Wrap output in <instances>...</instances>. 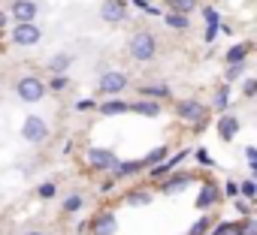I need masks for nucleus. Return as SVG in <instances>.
Listing matches in <instances>:
<instances>
[{"label":"nucleus","instance_id":"29","mask_svg":"<svg viewBox=\"0 0 257 235\" xmlns=\"http://www.w3.org/2000/svg\"><path fill=\"white\" fill-rule=\"evenodd\" d=\"M242 70H245V60H239V64H230V66H227V78H236V76H242Z\"/></svg>","mask_w":257,"mask_h":235},{"label":"nucleus","instance_id":"22","mask_svg":"<svg viewBox=\"0 0 257 235\" xmlns=\"http://www.w3.org/2000/svg\"><path fill=\"white\" fill-rule=\"evenodd\" d=\"M146 169V160H137V163H118L115 166V175H131V172H140Z\"/></svg>","mask_w":257,"mask_h":235},{"label":"nucleus","instance_id":"20","mask_svg":"<svg viewBox=\"0 0 257 235\" xmlns=\"http://www.w3.org/2000/svg\"><path fill=\"white\" fill-rule=\"evenodd\" d=\"M167 4H170V10H176V12H194L197 10V0H167Z\"/></svg>","mask_w":257,"mask_h":235},{"label":"nucleus","instance_id":"28","mask_svg":"<svg viewBox=\"0 0 257 235\" xmlns=\"http://www.w3.org/2000/svg\"><path fill=\"white\" fill-rule=\"evenodd\" d=\"M206 229H209V220H206V217H200V220L191 226V232H188V235H203Z\"/></svg>","mask_w":257,"mask_h":235},{"label":"nucleus","instance_id":"3","mask_svg":"<svg viewBox=\"0 0 257 235\" xmlns=\"http://www.w3.org/2000/svg\"><path fill=\"white\" fill-rule=\"evenodd\" d=\"M22 136H25V142H31V145H46V142H49V124L43 121L40 114H28L25 124H22Z\"/></svg>","mask_w":257,"mask_h":235},{"label":"nucleus","instance_id":"23","mask_svg":"<svg viewBox=\"0 0 257 235\" xmlns=\"http://www.w3.org/2000/svg\"><path fill=\"white\" fill-rule=\"evenodd\" d=\"M82 205H85V199H82L79 193H73V196H67V199H64V211H67V214H76Z\"/></svg>","mask_w":257,"mask_h":235},{"label":"nucleus","instance_id":"25","mask_svg":"<svg viewBox=\"0 0 257 235\" xmlns=\"http://www.w3.org/2000/svg\"><path fill=\"white\" fill-rule=\"evenodd\" d=\"M227 100H230V88H221V90L215 94V108L224 112V108H227Z\"/></svg>","mask_w":257,"mask_h":235},{"label":"nucleus","instance_id":"7","mask_svg":"<svg viewBox=\"0 0 257 235\" xmlns=\"http://www.w3.org/2000/svg\"><path fill=\"white\" fill-rule=\"evenodd\" d=\"M100 94H106V96H118L124 88H127V76L124 72H118V70H109V72H103L100 76Z\"/></svg>","mask_w":257,"mask_h":235},{"label":"nucleus","instance_id":"26","mask_svg":"<svg viewBox=\"0 0 257 235\" xmlns=\"http://www.w3.org/2000/svg\"><path fill=\"white\" fill-rule=\"evenodd\" d=\"M127 202H131V205H146V202H152V193H131Z\"/></svg>","mask_w":257,"mask_h":235},{"label":"nucleus","instance_id":"18","mask_svg":"<svg viewBox=\"0 0 257 235\" xmlns=\"http://www.w3.org/2000/svg\"><path fill=\"white\" fill-rule=\"evenodd\" d=\"M248 48H251L248 42H236V46L227 52V64H239V60H245V58H248Z\"/></svg>","mask_w":257,"mask_h":235},{"label":"nucleus","instance_id":"16","mask_svg":"<svg viewBox=\"0 0 257 235\" xmlns=\"http://www.w3.org/2000/svg\"><path fill=\"white\" fill-rule=\"evenodd\" d=\"M103 114H124V112H131V102H124V100H106L100 106Z\"/></svg>","mask_w":257,"mask_h":235},{"label":"nucleus","instance_id":"30","mask_svg":"<svg viewBox=\"0 0 257 235\" xmlns=\"http://www.w3.org/2000/svg\"><path fill=\"white\" fill-rule=\"evenodd\" d=\"M242 94H245V96H254V94H257V82H254V78L242 82Z\"/></svg>","mask_w":257,"mask_h":235},{"label":"nucleus","instance_id":"14","mask_svg":"<svg viewBox=\"0 0 257 235\" xmlns=\"http://www.w3.org/2000/svg\"><path fill=\"white\" fill-rule=\"evenodd\" d=\"M70 64H73V54H55V58L49 60V70H52L55 76H64V72L70 70Z\"/></svg>","mask_w":257,"mask_h":235},{"label":"nucleus","instance_id":"15","mask_svg":"<svg viewBox=\"0 0 257 235\" xmlns=\"http://www.w3.org/2000/svg\"><path fill=\"white\" fill-rule=\"evenodd\" d=\"M185 157H188V151H179V154H176L173 160H167L164 166H161V163H158V166H152V175H155V178H161V175H167V172H170V169H176V166H179V163H182Z\"/></svg>","mask_w":257,"mask_h":235},{"label":"nucleus","instance_id":"37","mask_svg":"<svg viewBox=\"0 0 257 235\" xmlns=\"http://www.w3.org/2000/svg\"><path fill=\"white\" fill-rule=\"evenodd\" d=\"M22 235H46V232H22Z\"/></svg>","mask_w":257,"mask_h":235},{"label":"nucleus","instance_id":"12","mask_svg":"<svg viewBox=\"0 0 257 235\" xmlns=\"http://www.w3.org/2000/svg\"><path fill=\"white\" fill-rule=\"evenodd\" d=\"M218 133H221V139L224 142H230L236 133H239V121L233 114H221V121H218Z\"/></svg>","mask_w":257,"mask_h":235},{"label":"nucleus","instance_id":"9","mask_svg":"<svg viewBox=\"0 0 257 235\" xmlns=\"http://www.w3.org/2000/svg\"><path fill=\"white\" fill-rule=\"evenodd\" d=\"M37 4L34 0H13V18L16 22H34L37 18Z\"/></svg>","mask_w":257,"mask_h":235},{"label":"nucleus","instance_id":"33","mask_svg":"<svg viewBox=\"0 0 257 235\" xmlns=\"http://www.w3.org/2000/svg\"><path fill=\"white\" fill-rule=\"evenodd\" d=\"M239 187H242V193H245V196H254V193H257V184H254V181H242Z\"/></svg>","mask_w":257,"mask_h":235},{"label":"nucleus","instance_id":"1","mask_svg":"<svg viewBox=\"0 0 257 235\" xmlns=\"http://www.w3.org/2000/svg\"><path fill=\"white\" fill-rule=\"evenodd\" d=\"M127 52H131V58L134 60H152L155 54H158V40H155V34H149V30H140V34H134L131 36V42H127Z\"/></svg>","mask_w":257,"mask_h":235},{"label":"nucleus","instance_id":"27","mask_svg":"<svg viewBox=\"0 0 257 235\" xmlns=\"http://www.w3.org/2000/svg\"><path fill=\"white\" fill-rule=\"evenodd\" d=\"M49 88H52V90H67V88H70V82H67V76H55Z\"/></svg>","mask_w":257,"mask_h":235},{"label":"nucleus","instance_id":"4","mask_svg":"<svg viewBox=\"0 0 257 235\" xmlns=\"http://www.w3.org/2000/svg\"><path fill=\"white\" fill-rule=\"evenodd\" d=\"M43 40V30L34 24V22H16V28H13V42L16 46H37Z\"/></svg>","mask_w":257,"mask_h":235},{"label":"nucleus","instance_id":"34","mask_svg":"<svg viewBox=\"0 0 257 235\" xmlns=\"http://www.w3.org/2000/svg\"><path fill=\"white\" fill-rule=\"evenodd\" d=\"M76 108H79V112H91V108H94V100H79Z\"/></svg>","mask_w":257,"mask_h":235},{"label":"nucleus","instance_id":"5","mask_svg":"<svg viewBox=\"0 0 257 235\" xmlns=\"http://www.w3.org/2000/svg\"><path fill=\"white\" fill-rule=\"evenodd\" d=\"M206 106L203 102H197V100H182L179 106H176V114L182 118V121H188V124H203L206 121Z\"/></svg>","mask_w":257,"mask_h":235},{"label":"nucleus","instance_id":"8","mask_svg":"<svg viewBox=\"0 0 257 235\" xmlns=\"http://www.w3.org/2000/svg\"><path fill=\"white\" fill-rule=\"evenodd\" d=\"M100 18L109 22V24H118L127 18V4L124 0H103V6H100Z\"/></svg>","mask_w":257,"mask_h":235},{"label":"nucleus","instance_id":"19","mask_svg":"<svg viewBox=\"0 0 257 235\" xmlns=\"http://www.w3.org/2000/svg\"><path fill=\"white\" fill-rule=\"evenodd\" d=\"M140 90H143V96H152V100H167L170 96V88L167 84H146Z\"/></svg>","mask_w":257,"mask_h":235},{"label":"nucleus","instance_id":"6","mask_svg":"<svg viewBox=\"0 0 257 235\" xmlns=\"http://www.w3.org/2000/svg\"><path fill=\"white\" fill-rule=\"evenodd\" d=\"M85 160H88L91 169H103V172H106V169L115 172V166L121 163V160H118L112 151H106V148H88V151H85Z\"/></svg>","mask_w":257,"mask_h":235},{"label":"nucleus","instance_id":"38","mask_svg":"<svg viewBox=\"0 0 257 235\" xmlns=\"http://www.w3.org/2000/svg\"><path fill=\"white\" fill-rule=\"evenodd\" d=\"M4 22H7V16H4V12H0V28H4Z\"/></svg>","mask_w":257,"mask_h":235},{"label":"nucleus","instance_id":"35","mask_svg":"<svg viewBox=\"0 0 257 235\" xmlns=\"http://www.w3.org/2000/svg\"><path fill=\"white\" fill-rule=\"evenodd\" d=\"M236 193H242V187L236 181H227V196H236Z\"/></svg>","mask_w":257,"mask_h":235},{"label":"nucleus","instance_id":"17","mask_svg":"<svg viewBox=\"0 0 257 235\" xmlns=\"http://www.w3.org/2000/svg\"><path fill=\"white\" fill-rule=\"evenodd\" d=\"M164 22H167V28H173V30H185V28L191 24L188 16H185V12H176V10H173L170 16H164Z\"/></svg>","mask_w":257,"mask_h":235},{"label":"nucleus","instance_id":"21","mask_svg":"<svg viewBox=\"0 0 257 235\" xmlns=\"http://www.w3.org/2000/svg\"><path fill=\"white\" fill-rule=\"evenodd\" d=\"M188 181H191L188 175H176V178H170V181H167V184H164L161 190H164V193H176V190H182V187H185Z\"/></svg>","mask_w":257,"mask_h":235},{"label":"nucleus","instance_id":"24","mask_svg":"<svg viewBox=\"0 0 257 235\" xmlns=\"http://www.w3.org/2000/svg\"><path fill=\"white\" fill-rule=\"evenodd\" d=\"M164 157H167V148H164V145H161V148H155V151H152V154H149V157H143V160H146V166H149V169H152V166H158V163H161V160H164Z\"/></svg>","mask_w":257,"mask_h":235},{"label":"nucleus","instance_id":"2","mask_svg":"<svg viewBox=\"0 0 257 235\" xmlns=\"http://www.w3.org/2000/svg\"><path fill=\"white\" fill-rule=\"evenodd\" d=\"M49 90H52V88H49L46 82H40L37 76H25V78L16 82V96H19L22 102H40Z\"/></svg>","mask_w":257,"mask_h":235},{"label":"nucleus","instance_id":"11","mask_svg":"<svg viewBox=\"0 0 257 235\" xmlns=\"http://www.w3.org/2000/svg\"><path fill=\"white\" fill-rule=\"evenodd\" d=\"M218 199H221V190H218V184L206 181V184H203V190H200V196H197V208H209V205H215Z\"/></svg>","mask_w":257,"mask_h":235},{"label":"nucleus","instance_id":"10","mask_svg":"<svg viewBox=\"0 0 257 235\" xmlns=\"http://www.w3.org/2000/svg\"><path fill=\"white\" fill-rule=\"evenodd\" d=\"M94 235H115L118 232V220H115V214H109V211H103V214H97L94 217Z\"/></svg>","mask_w":257,"mask_h":235},{"label":"nucleus","instance_id":"32","mask_svg":"<svg viewBox=\"0 0 257 235\" xmlns=\"http://www.w3.org/2000/svg\"><path fill=\"white\" fill-rule=\"evenodd\" d=\"M203 16H206L209 28H218V12H215V10H203Z\"/></svg>","mask_w":257,"mask_h":235},{"label":"nucleus","instance_id":"31","mask_svg":"<svg viewBox=\"0 0 257 235\" xmlns=\"http://www.w3.org/2000/svg\"><path fill=\"white\" fill-rule=\"evenodd\" d=\"M37 193H40L43 199H52V196H55V184H40V190H37Z\"/></svg>","mask_w":257,"mask_h":235},{"label":"nucleus","instance_id":"39","mask_svg":"<svg viewBox=\"0 0 257 235\" xmlns=\"http://www.w3.org/2000/svg\"><path fill=\"white\" fill-rule=\"evenodd\" d=\"M242 235H257V229H251V232H242Z\"/></svg>","mask_w":257,"mask_h":235},{"label":"nucleus","instance_id":"36","mask_svg":"<svg viewBox=\"0 0 257 235\" xmlns=\"http://www.w3.org/2000/svg\"><path fill=\"white\" fill-rule=\"evenodd\" d=\"M197 160H200L203 166H212V160H209V154H206V151H197Z\"/></svg>","mask_w":257,"mask_h":235},{"label":"nucleus","instance_id":"13","mask_svg":"<svg viewBox=\"0 0 257 235\" xmlns=\"http://www.w3.org/2000/svg\"><path fill=\"white\" fill-rule=\"evenodd\" d=\"M131 112L146 114V118H158V114H161V106L149 96V100H137V102H131Z\"/></svg>","mask_w":257,"mask_h":235}]
</instances>
